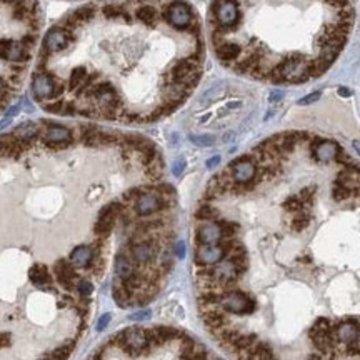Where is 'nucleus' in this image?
<instances>
[{"label":"nucleus","mask_w":360,"mask_h":360,"mask_svg":"<svg viewBox=\"0 0 360 360\" xmlns=\"http://www.w3.org/2000/svg\"><path fill=\"white\" fill-rule=\"evenodd\" d=\"M52 274L55 279H57V282L60 284L65 290H74V288H77V284H78L77 268L70 264L69 259H58L52 267Z\"/></svg>","instance_id":"nucleus-6"},{"label":"nucleus","mask_w":360,"mask_h":360,"mask_svg":"<svg viewBox=\"0 0 360 360\" xmlns=\"http://www.w3.org/2000/svg\"><path fill=\"white\" fill-rule=\"evenodd\" d=\"M40 140L49 147L54 149H65L75 142L72 130L58 124H49V122H40Z\"/></svg>","instance_id":"nucleus-5"},{"label":"nucleus","mask_w":360,"mask_h":360,"mask_svg":"<svg viewBox=\"0 0 360 360\" xmlns=\"http://www.w3.org/2000/svg\"><path fill=\"white\" fill-rule=\"evenodd\" d=\"M173 254H175L179 259H182V257L185 255V244L184 242H175V245H173Z\"/></svg>","instance_id":"nucleus-16"},{"label":"nucleus","mask_w":360,"mask_h":360,"mask_svg":"<svg viewBox=\"0 0 360 360\" xmlns=\"http://www.w3.org/2000/svg\"><path fill=\"white\" fill-rule=\"evenodd\" d=\"M110 319H112V315H110V314H104V315H102V317L98 319L97 330H98V332H102L104 328H107V325H109V322H110Z\"/></svg>","instance_id":"nucleus-15"},{"label":"nucleus","mask_w":360,"mask_h":360,"mask_svg":"<svg viewBox=\"0 0 360 360\" xmlns=\"http://www.w3.org/2000/svg\"><path fill=\"white\" fill-rule=\"evenodd\" d=\"M150 310H147V308H142V310L135 312V314L130 315V320H135V322H144V320H149L150 319Z\"/></svg>","instance_id":"nucleus-14"},{"label":"nucleus","mask_w":360,"mask_h":360,"mask_svg":"<svg viewBox=\"0 0 360 360\" xmlns=\"http://www.w3.org/2000/svg\"><path fill=\"white\" fill-rule=\"evenodd\" d=\"M75 290L78 292V295H80V299H85V300H87L90 295H92V292H94V285H92V284H90V280L82 279V280H78L77 288H75Z\"/></svg>","instance_id":"nucleus-12"},{"label":"nucleus","mask_w":360,"mask_h":360,"mask_svg":"<svg viewBox=\"0 0 360 360\" xmlns=\"http://www.w3.org/2000/svg\"><path fill=\"white\" fill-rule=\"evenodd\" d=\"M220 307L224 308L227 314H233V315H250L255 312L257 308V302L254 297L244 294L240 290H230L222 294V299H220Z\"/></svg>","instance_id":"nucleus-4"},{"label":"nucleus","mask_w":360,"mask_h":360,"mask_svg":"<svg viewBox=\"0 0 360 360\" xmlns=\"http://www.w3.org/2000/svg\"><path fill=\"white\" fill-rule=\"evenodd\" d=\"M29 279L34 285H37L38 288H49L54 282V274L49 270V267L38 264L34 265L29 270Z\"/></svg>","instance_id":"nucleus-10"},{"label":"nucleus","mask_w":360,"mask_h":360,"mask_svg":"<svg viewBox=\"0 0 360 360\" xmlns=\"http://www.w3.org/2000/svg\"><path fill=\"white\" fill-rule=\"evenodd\" d=\"M224 250L220 245H195V260L197 267H205V265H215L224 260Z\"/></svg>","instance_id":"nucleus-9"},{"label":"nucleus","mask_w":360,"mask_h":360,"mask_svg":"<svg viewBox=\"0 0 360 360\" xmlns=\"http://www.w3.org/2000/svg\"><path fill=\"white\" fill-rule=\"evenodd\" d=\"M222 239L220 227L212 220L199 222L195 228V245H217Z\"/></svg>","instance_id":"nucleus-8"},{"label":"nucleus","mask_w":360,"mask_h":360,"mask_svg":"<svg viewBox=\"0 0 360 360\" xmlns=\"http://www.w3.org/2000/svg\"><path fill=\"white\" fill-rule=\"evenodd\" d=\"M110 343H117L130 357H140V355L150 354L153 350L150 347L147 337V328H142V327H130L118 332Z\"/></svg>","instance_id":"nucleus-3"},{"label":"nucleus","mask_w":360,"mask_h":360,"mask_svg":"<svg viewBox=\"0 0 360 360\" xmlns=\"http://www.w3.org/2000/svg\"><path fill=\"white\" fill-rule=\"evenodd\" d=\"M185 169V160L184 159H179V160H177L175 162V164H173V173H175V175H180V173H182V170H184Z\"/></svg>","instance_id":"nucleus-17"},{"label":"nucleus","mask_w":360,"mask_h":360,"mask_svg":"<svg viewBox=\"0 0 360 360\" xmlns=\"http://www.w3.org/2000/svg\"><path fill=\"white\" fill-rule=\"evenodd\" d=\"M138 265L133 262L132 255H130L127 245L120 248L115 255V275L118 280H129L138 272Z\"/></svg>","instance_id":"nucleus-7"},{"label":"nucleus","mask_w":360,"mask_h":360,"mask_svg":"<svg viewBox=\"0 0 360 360\" xmlns=\"http://www.w3.org/2000/svg\"><path fill=\"white\" fill-rule=\"evenodd\" d=\"M94 50L54 80L42 105L62 115L155 122L193 92L204 67L199 15L185 0H120L77 9L64 20Z\"/></svg>","instance_id":"nucleus-1"},{"label":"nucleus","mask_w":360,"mask_h":360,"mask_svg":"<svg viewBox=\"0 0 360 360\" xmlns=\"http://www.w3.org/2000/svg\"><path fill=\"white\" fill-rule=\"evenodd\" d=\"M112 295L118 307L125 308L130 305H135V297L127 290V287L122 284V280H118V279L115 280V284H114V287H112Z\"/></svg>","instance_id":"nucleus-11"},{"label":"nucleus","mask_w":360,"mask_h":360,"mask_svg":"<svg viewBox=\"0 0 360 360\" xmlns=\"http://www.w3.org/2000/svg\"><path fill=\"white\" fill-rule=\"evenodd\" d=\"M350 0H212L210 42L220 64L254 80L300 85L343 52Z\"/></svg>","instance_id":"nucleus-2"},{"label":"nucleus","mask_w":360,"mask_h":360,"mask_svg":"<svg viewBox=\"0 0 360 360\" xmlns=\"http://www.w3.org/2000/svg\"><path fill=\"white\" fill-rule=\"evenodd\" d=\"M307 360H325V355H323L322 352L314 350V352H312V354L307 357Z\"/></svg>","instance_id":"nucleus-19"},{"label":"nucleus","mask_w":360,"mask_h":360,"mask_svg":"<svg viewBox=\"0 0 360 360\" xmlns=\"http://www.w3.org/2000/svg\"><path fill=\"white\" fill-rule=\"evenodd\" d=\"M7 343H9V337H7L5 334H0V345H7Z\"/></svg>","instance_id":"nucleus-21"},{"label":"nucleus","mask_w":360,"mask_h":360,"mask_svg":"<svg viewBox=\"0 0 360 360\" xmlns=\"http://www.w3.org/2000/svg\"><path fill=\"white\" fill-rule=\"evenodd\" d=\"M190 140L193 142V144L200 145V147H208V145L213 144L212 135H190Z\"/></svg>","instance_id":"nucleus-13"},{"label":"nucleus","mask_w":360,"mask_h":360,"mask_svg":"<svg viewBox=\"0 0 360 360\" xmlns=\"http://www.w3.org/2000/svg\"><path fill=\"white\" fill-rule=\"evenodd\" d=\"M295 262L299 264V265H310L312 262H314V260H312L310 255H299L295 259Z\"/></svg>","instance_id":"nucleus-18"},{"label":"nucleus","mask_w":360,"mask_h":360,"mask_svg":"<svg viewBox=\"0 0 360 360\" xmlns=\"http://www.w3.org/2000/svg\"><path fill=\"white\" fill-rule=\"evenodd\" d=\"M219 162H220V157H213V159H210V160L207 162V167H208V169L215 167V165L219 164Z\"/></svg>","instance_id":"nucleus-20"}]
</instances>
